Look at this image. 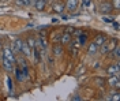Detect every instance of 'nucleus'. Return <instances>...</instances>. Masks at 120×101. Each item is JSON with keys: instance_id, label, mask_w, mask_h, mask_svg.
Masks as SVG:
<instances>
[{"instance_id": "1", "label": "nucleus", "mask_w": 120, "mask_h": 101, "mask_svg": "<svg viewBox=\"0 0 120 101\" xmlns=\"http://www.w3.org/2000/svg\"><path fill=\"white\" fill-rule=\"evenodd\" d=\"M100 12H102V14H109L111 11L113 10V6L111 1H104V3H101L100 4Z\"/></svg>"}, {"instance_id": "2", "label": "nucleus", "mask_w": 120, "mask_h": 101, "mask_svg": "<svg viewBox=\"0 0 120 101\" xmlns=\"http://www.w3.org/2000/svg\"><path fill=\"white\" fill-rule=\"evenodd\" d=\"M3 57H6V59H8L10 62L15 63V53L8 47H6L4 49H3Z\"/></svg>"}, {"instance_id": "3", "label": "nucleus", "mask_w": 120, "mask_h": 101, "mask_svg": "<svg viewBox=\"0 0 120 101\" xmlns=\"http://www.w3.org/2000/svg\"><path fill=\"white\" fill-rule=\"evenodd\" d=\"M1 64H3V67H4L6 71H8V72H12V71H14V63L10 62L8 59L3 57V59H1Z\"/></svg>"}, {"instance_id": "4", "label": "nucleus", "mask_w": 120, "mask_h": 101, "mask_svg": "<svg viewBox=\"0 0 120 101\" xmlns=\"http://www.w3.org/2000/svg\"><path fill=\"white\" fill-rule=\"evenodd\" d=\"M22 40H15L14 42L10 45V49L14 52V53H18V52H21V47H22Z\"/></svg>"}, {"instance_id": "5", "label": "nucleus", "mask_w": 120, "mask_h": 101, "mask_svg": "<svg viewBox=\"0 0 120 101\" xmlns=\"http://www.w3.org/2000/svg\"><path fill=\"white\" fill-rule=\"evenodd\" d=\"M106 71H108V74H109V75H119V74H120L119 63H115V64H112V66H109Z\"/></svg>"}, {"instance_id": "6", "label": "nucleus", "mask_w": 120, "mask_h": 101, "mask_svg": "<svg viewBox=\"0 0 120 101\" xmlns=\"http://www.w3.org/2000/svg\"><path fill=\"white\" fill-rule=\"evenodd\" d=\"M108 82H109V85L115 87V89H117L119 90L120 87V82H119V75H111V78L108 79Z\"/></svg>"}, {"instance_id": "7", "label": "nucleus", "mask_w": 120, "mask_h": 101, "mask_svg": "<svg viewBox=\"0 0 120 101\" xmlns=\"http://www.w3.org/2000/svg\"><path fill=\"white\" fill-rule=\"evenodd\" d=\"M68 11H75L78 7V0H67V4H64Z\"/></svg>"}, {"instance_id": "8", "label": "nucleus", "mask_w": 120, "mask_h": 101, "mask_svg": "<svg viewBox=\"0 0 120 101\" xmlns=\"http://www.w3.org/2000/svg\"><path fill=\"white\" fill-rule=\"evenodd\" d=\"M45 4H46V0H36L34 1V8L37 11H42L45 8Z\"/></svg>"}, {"instance_id": "9", "label": "nucleus", "mask_w": 120, "mask_h": 101, "mask_svg": "<svg viewBox=\"0 0 120 101\" xmlns=\"http://www.w3.org/2000/svg\"><path fill=\"white\" fill-rule=\"evenodd\" d=\"M60 42L63 44V45H67L71 42V34L70 33H64V34H61V37H60Z\"/></svg>"}, {"instance_id": "10", "label": "nucleus", "mask_w": 120, "mask_h": 101, "mask_svg": "<svg viewBox=\"0 0 120 101\" xmlns=\"http://www.w3.org/2000/svg\"><path fill=\"white\" fill-rule=\"evenodd\" d=\"M21 52H22L25 56H30L31 55V48L26 44V42H22V47H21Z\"/></svg>"}, {"instance_id": "11", "label": "nucleus", "mask_w": 120, "mask_h": 101, "mask_svg": "<svg viewBox=\"0 0 120 101\" xmlns=\"http://www.w3.org/2000/svg\"><path fill=\"white\" fill-rule=\"evenodd\" d=\"M53 55H55L56 57L61 56V55H63V47L59 45V44H55V45H53Z\"/></svg>"}, {"instance_id": "12", "label": "nucleus", "mask_w": 120, "mask_h": 101, "mask_svg": "<svg viewBox=\"0 0 120 101\" xmlns=\"http://www.w3.org/2000/svg\"><path fill=\"white\" fill-rule=\"evenodd\" d=\"M93 42H94V44H96L98 48H100V47H101V45L105 42V36H102V34H98L97 37L94 38V41H93Z\"/></svg>"}, {"instance_id": "13", "label": "nucleus", "mask_w": 120, "mask_h": 101, "mask_svg": "<svg viewBox=\"0 0 120 101\" xmlns=\"http://www.w3.org/2000/svg\"><path fill=\"white\" fill-rule=\"evenodd\" d=\"M64 8H66V6H64L63 3H56V4L53 6L55 12H57V14H63V12H64Z\"/></svg>"}, {"instance_id": "14", "label": "nucleus", "mask_w": 120, "mask_h": 101, "mask_svg": "<svg viewBox=\"0 0 120 101\" xmlns=\"http://www.w3.org/2000/svg\"><path fill=\"white\" fill-rule=\"evenodd\" d=\"M97 51H98V47L94 44V42H91V44L89 45V48H87V53H89V55L97 53Z\"/></svg>"}, {"instance_id": "15", "label": "nucleus", "mask_w": 120, "mask_h": 101, "mask_svg": "<svg viewBox=\"0 0 120 101\" xmlns=\"http://www.w3.org/2000/svg\"><path fill=\"white\" fill-rule=\"evenodd\" d=\"M15 72H16V79H18L19 82H23V81L26 79V77H25V75H22L23 72H22V70H21V67H19V68H16V70H15Z\"/></svg>"}, {"instance_id": "16", "label": "nucleus", "mask_w": 120, "mask_h": 101, "mask_svg": "<svg viewBox=\"0 0 120 101\" xmlns=\"http://www.w3.org/2000/svg\"><path fill=\"white\" fill-rule=\"evenodd\" d=\"M31 52H33V57H34V62L38 63V62H40V52H38V48H33V49H31Z\"/></svg>"}, {"instance_id": "17", "label": "nucleus", "mask_w": 120, "mask_h": 101, "mask_svg": "<svg viewBox=\"0 0 120 101\" xmlns=\"http://www.w3.org/2000/svg\"><path fill=\"white\" fill-rule=\"evenodd\" d=\"M78 41H79V45L86 44V41H87V36H86L85 33H81V34H79V38H78Z\"/></svg>"}, {"instance_id": "18", "label": "nucleus", "mask_w": 120, "mask_h": 101, "mask_svg": "<svg viewBox=\"0 0 120 101\" xmlns=\"http://www.w3.org/2000/svg\"><path fill=\"white\" fill-rule=\"evenodd\" d=\"M36 41H37V40H34L33 37H29L26 44H27V45H29L30 48H31V49H33V48H36Z\"/></svg>"}, {"instance_id": "19", "label": "nucleus", "mask_w": 120, "mask_h": 101, "mask_svg": "<svg viewBox=\"0 0 120 101\" xmlns=\"http://www.w3.org/2000/svg\"><path fill=\"white\" fill-rule=\"evenodd\" d=\"M112 52H113V56H115L116 59H119V57H120V48L117 47V45L112 49Z\"/></svg>"}, {"instance_id": "20", "label": "nucleus", "mask_w": 120, "mask_h": 101, "mask_svg": "<svg viewBox=\"0 0 120 101\" xmlns=\"http://www.w3.org/2000/svg\"><path fill=\"white\" fill-rule=\"evenodd\" d=\"M106 45H108V48H109V52H112V49L116 47V40H112L111 42H106Z\"/></svg>"}, {"instance_id": "21", "label": "nucleus", "mask_w": 120, "mask_h": 101, "mask_svg": "<svg viewBox=\"0 0 120 101\" xmlns=\"http://www.w3.org/2000/svg\"><path fill=\"white\" fill-rule=\"evenodd\" d=\"M71 51H72V55H76V52L79 51V44H78V42H74V44H72V49H71Z\"/></svg>"}, {"instance_id": "22", "label": "nucleus", "mask_w": 120, "mask_h": 101, "mask_svg": "<svg viewBox=\"0 0 120 101\" xmlns=\"http://www.w3.org/2000/svg\"><path fill=\"white\" fill-rule=\"evenodd\" d=\"M102 21H104L105 23H113V18L112 16H102Z\"/></svg>"}, {"instance_id": "23", "label": "nucleus", "mask_w": 120, "mask_h": 101, "mask_svg": "<svg viewBox=\"0 0 120 101\" xmlns=\"http://www.w3.org/2000/svg\"><path fill=\"white\" fill-rule=\"evenodd\" d=\"M119 98H120V93H119V92H116L115 94H112V97H111L109 100H112V101H117Z\"/></svg>"}, {"instance_id": "24", "label": "nucleus", "mask_w": 120, "mask_h": 101, "mask_svg": "<svg viewBox=\"0 0 120 101\" xmlns=\"http://www.w3.org/2000/svg\"><path fill=\"white\" fill-rule=\"evenodd\" d=\"M112 6H113V8H115V10H119V8H120L119 0H113V1H112Z\"/></svg>"}, {"instance_id": "25", "label": "nucleus", "mask_w": 120, "mask_h": 101, "mask_svg": "<svg viewBox=\"0 0 120 101\" xmlns=\"http://www.w3.org/2000/svg\"><path fill=\"white\" fill-rule=\"evenodd\" d=\"M91 0H83V7H89Z\"/></svg>"}, {"instance_id": "26", "label": "nucleus", "mask_w": 120, "mask_h": 101, "mask_svg": "<svg viewBox=\"0 0 120 101\" xmlns=\"http://www.w3.org/2000/svg\"><path fill=\"white\" fill-rule=\"evenodd\" d=\"M31 3H33L31 0H23V4H25V6H30Z\"/></svg>"}, {"instance_id": "27", "label": "nucleus", "mask_w": 120, "mask_h": 101, "mask_svg": "<svg viewBox=\"0 0 120 101\" xmlns=\"http://www.w3.org/2000/svg\"><path fill=\"white\" fill-rule=\"evenodd\" d=\"M7 85H8V89L11 90V79L10 78H7Z\"/></svg>"}, {"instance_id": "28", "label": "nucleus", "mask_w": 120, "mask_h": 101, "mask_svg": "<svg viewBox=\"0 0 120 101\" xmlns=\"http://www.w3.org/2000/svg\"><path fill=\"white\" fill-rule=\"evenodd\" d=\"M67 33H70V34H71V33H74V27H68V29H67Z\"/></svg>"}, {"instance_id": "29", "label": "nucleus", "mask_w": 120, "mask_h": 101, "mask_svg": "<svg viewBox=\"0 0 120 101\" xmlns=\"http://www.w3.org/2000/svg\"><path fill=\"white\" fill-rule=\"evenodd\" d=\"M113 27H115L116 30H119V23H116V22H115V23H113Z\"/></svg>"}, {"instance_id": "30", "label": "nucleus", "mask_w": 120, "mask_h": 101, "mask_svg": "<svg viewBox=\"0 0 120 101\" xmlns=\"http://www.w3.org/2000/svg\"><path fill=\"white\" fill-rule=\"evenodd\" d=\"M31 1H33V3H34V1H36V0H31Z\"/></svg>"}]
</instances>
